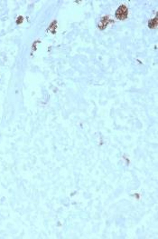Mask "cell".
Returning <instances> with one entry per match:
<instances>
[{
  "mask_svg": "<svg viewBox=\"0 0 158 239\" xmlns=\"http://www.w3.org/2000/svg\"><path fill=\"white\" fill-rule=\"evenodd\" d=\"M127 14H128V10H127V7L120 6L116 11V17H117V18L120 19V20H123V19H126L127 17Z\"/></svg>",
  "mask_w": 158,
  "mask_h": 239,
  "instance_id": "obj_1",
  "label": "cell"
},
{
  "mask_svg": "<svg viewBox=\"0 0 158 239\" xmlns=\"http://www.w3.org/2000/svg\"><path fill=\"white\" fill-rule=\"evenodd\" d=\"M108 20H109V19H108V17H103V18L101 19V23H100V27L102 25V27H101L100 28H104L106 26H108Z\"/></svg>",
  "mask_w": 158,
  "mask_h": 239,
  "instance_id": "obj_2",
  "label": "cell"
}]
</instances>
